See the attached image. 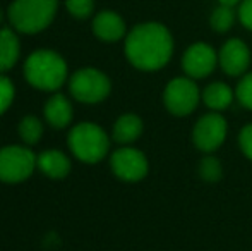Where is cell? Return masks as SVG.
<instances>
[{
  "instance_id": "6da1fadb",
  "label": "cell",
  "mask_w": 252,
  "mask_h": 251,
  "mask_svg": "<svg viewBox=\"0 0 252 251\" xmlns=\"http://www.w3.org/2000/svg\"><path fill=\"white\" fill-rule=\"evenodd\" d=\"M173 54L170 31L159 23L137 24L126 40V55L141 71H158L165 67Z\"/></svg>"
},
{
  "instance_id": "7a4b0ae2",
  "label": "cell",
  "mask_w": 252,
  "mask_h": 251,
  "mask_svg": "<svg viewBox=\"0 0 252 251\" xmlns=\"http://www.w3.org/2000/svg\"><path fill=\"white\" fill-rule=\"evenodd\" d=\"M30 84L45 91L59 90L67 76L65 61L52 50H38L31 54L24 66Z\"/></svg>"
},
{
  "instance_id": "3957f363",
  "label": "cell",
  "mask_w": 252,
  "mask_h": 251,
  "mask_svg": "<svg viewBox=\"0 0 252 251\" xmlns=\"http://www.w3.org/2000/svg\"><path fill=\"white\" fill-rule=\"evenodd\" d=\"M59 0H14L9 7V19L21 33L43 31L53 21Z\"/></svg>"
},
{
  "instance_id": "277c9868",
  "label": "cell",
  "mask_w": 252,
  "mask_h": 251,
  "mask_svg": "<svg viewBox=\"0 0 252 251\" xmlns=\"http://www.w3.org/2000/svg\"><path fill=\"white\" fill-rule=\"evenodd\" d=\"M69 146L79 160L86 162V164H96L106 155L110 141L100 126L83 122L70 131Z\"/></svg>"
},
{
  "instance_id": "5b68a950",
  "label": "cell",
  "mask_w": 252,
  "mask_h": 251,
  "mask_svg": "<svg viewBox=\"0 0 252 251\" xmlns=\"http://www.w3.org/2000/svg\"><path fill=\"white\" fill-rule=\"evenodd\" d=\"M201 100V93L192 77H175L165 86L163 104L170 114L177 117H186L196 110Z\"/></svg>"
},
{
  "instance_id": "8992f818",
  "label": "cell",
  "mask_w": 252,
  "mask_h": 251,
  "mask_svg": "<svg viewBox=\"0 0 252 251\" xmlns=\"http://www.w3.org/2000/svg\"><path fill=\"white\" fill-rule=\"evenodd\" d=\"M74 98L83 104H98L110 93V79L98 69H81L70 79Z\"/></svg>"
},
{
  "instance_id": "52a82bcc",
  "label": "cell",
  "mask_w": 252,
  "mask_h": 251,
  "mask_svg": "<svg viewBox=\"0 0 252 251\" xmlns=\"http://www.w3.org/2000/svg\"><path fill=\"white\" fill-rule=\"evenodd\" d=\"M36 157L23 146H7L0 150V181L21 182L33 174Z\"/></svg>"
},
{
  "instance_id": "ba28073f",
  "label": "cell",
  "mask_w": 252,
  "mask_h": 251,
  "mask_svg": "<svg viewBox=\"0 0 252 251\" xmlns=\"http://www.w3.org/2000/svg\"><path fill=\"white\" fill-rule=\"evenodd\" d=\"M228 124L220 112H209L199 117L192 129V143L204 153L218 150L226 140Z\"/></svg>"
},
{
  "instance_id": "9c48e42d",
  "label": "cell",
  "mask_w": 252,
  "mask_h": 251,
  "mask_svg": "<svg viewBox=\"0 0 252 251\" xmlns=\"http://www.w3.org/2000/svg\"><path fill=\"white\" fill-rule=\"evenodd\" d=\"M112 171L117 178L127 182L141 181L148 174V160L143 151L136 148L124 146L112 155Z\"/></svg>"
},
{
  "instance_id": "30bf717a",
  "label": "cell",
  "mask_w": 252,
  "mask_h": 251,
  "mask_svg": "<svg viewBox=\"0 0 252 251\" xmlns=\"http://www.w3.org/2000/svg\"><path fill=\"white\" fill-rule=\"evenodd\" d=\"M218 64V54L208 43H194L186 50L182 59V67L186 74L192 79H202L215 71Z\"/></svg>"
},
{
  "instance_id": "8fae6325",
  "label": "cell",
  "mask_w": 252,
  "mask_h": 251,
  "mask_svg": "<svg viewBox=\"0 0 252 251\" xmlns=\"http://www.w3.org/2000/svg\"><path fill=\"white\" fill-rule=\"evenodd\" d=\"M218 64L228 76H242L249 69L251 64L249 47L242 40H239V38H232L220 50Z\"/></svg>"
},
{
  "instance_id": "7c38bea8",
  "label": "cell",
  "mask_w": 252,
  "mask_h": 251,
  "mask_svg": "<svg viewBox=\"0 0 252 251\" xmlns=\"http://www.w3.org/2000/svg\"><path fill=\"white\" fill-rule=\"evenodd\" d=\"M93 31L103 41H117L126 35V23L119 14L103 10L93 21Z\"/></svg>"
},
{
  "instance_id": "4fadbf2b",
  "label": "cell",
  "mask_w": 252,
  "mask_h": 251,
  "mask_svg": "<svg viewBox=\"0 0 252 251\" xmlns=\"http://www.w3.org/2000/svg\"><path fill=\"white\" fill-rule=\"evenodd\" d=\"M233 98H235V91L221 81H215V83L208 84L201 93V100L213 112H221L228 108L233 104Z\"/></svg>"
},
{
  "instance_id": "5bb4252c",
  "label": "cell",
  "mask_w": 252,
  "mask_h": 251,
  "mask_svg": "<svg viewBox=\"0 0 252 251\" xmlns=\"http://www.w3.org/2000/svg\"><path fill=\"white\" fill-rule=\"evenodd\" d=\"M36 164L43 174H47L48 178H53V179L65 178L70 171L69 158H67L62 151H57V150L43 151V153L36 158Z\"/></svg>"
},
{
  "instance_id": "9a60e30c",
  "label": "cell",
  "mask_w": 252,
  "mask_h": 251,
  "mask_svg": "<svg viewBox=\"0 0 252 251\" xmlns=\"http://www.w3.org/2000/svg\"><path fill=\"white\" fill-rule=\"evenodd\" d=\"M45 117L55 129H62L72 119V105L63 95H55L45 105Z\"/></svg>"
},
{
  "instance_id": "2e32d148",
  "label": "cell",
  "mask_w": 252,
  "mask_h": 251,
  "mask_svg": "<svg viewBox=\"0 0 252 251\" xmlns=\"http://www.w3.org/2000/svg\"><path fill=\"white\" fill-rule=\"evenodd\" d=\"M143 133V121L136 114H124L113 126V140L120 144L136 141Z\"/></svg>"
},
{
  "instance_id": "e0dca14e",
  "label": "cell",
  "mask_w": 252,
  "mask_h": 251,
  "mask_svg": "<svg viewBox=\"0 0 252 251\" xmlns=\"http://www.w3.org/2000/svg\"><path fill=\"white\" fill-rule=\"evenodd\" d=\"M19 59V40L10 30H0V72L9 71Z\"/></svg>"
},
{
  "instance_id": "ac0fdd59",
  "label": "cell",
  "mask_w": 252,
  "mask_h": 251,
  "mask_svg": "<svg viewBox=\"0 0 252 251\" xmlns=\"http://www.w3.org/2000/svg\"><path fill=\"white\" fill-rule=\"evenodd\" d=\"M209 21H211V28L215 31H218V33H226V31L233 26V23H235V10H233V7L221 5V3H220V7H216V9L213 10L211 19Z\"/></svg>"
},
{
  "instance_id": "d6986e66",
  "label": "cell",
  "mask_w": 252,
  "mask_h": 251,
  "mask_svg": "<svg viewBox=\"0 0 252 251\" xmlns=\"http://www.w3.org/2000/svg\"><path fill=\"white\" fill-rule=\"evenodd\" d=\"M19 134L24 143L36 144L38 140L41 138V134H43V126H41V122L34 115H28V117H24L19 122Z\"/></svg>"
},
{
  "instance_id": "ffe728a7",
  "label": "cell",
  "mask_w": 252,
  "mask_h": 251,
  "mask_svg": "<svg viewBox=\"0 0 252 251\" xmlns=\"http://www.w3.org/2000/svg\"><path fill=\"white\" fill-rule=\"evenodd\" d=\"M199 176L206 182H218L223 176L221 162L216 157H211V155L204 157L199 164Z\"/></svg>"
},
{
  "instance_id": "44dd1931",
  "label": "cell",
  "mask_w": 252,
  "mask_h": 251,
  "mask_svg": "<svg viewBox=\"0 0 252 251\" xmlns=\"http://www.w3.org/2000/svg\"><path fill=\"white\" fill-rule=\"evenodd\" d=\"M235 97H237V100L240 102L242 107L252 110V72L244 74L242 79L239 81Z\"/></svg>"
},
{
  "instance_id": "7402d4cb",
  "label": "cell",
  "mask_w": 252,
  "mask_h": 251,
  "mask_svg": "<svg viewBox=\"0 0 252 251\" xmlns=\"http://www.w3.org/2000/svg\"><path fill=\"white\" fill-rule=\"evenodd\" d=\"M67 10L77 19H86L93 12L94 2L93 0H65Z\"/></svg>"
},
{
  "instance_id": "603a6c76",
  "label": "cell",
  "mask_w": 252,
  "mask_h": 251,
  "mask_svg": "<svg viewBox=\"0 0 252 251\" xmlns=\"http://www.w3.org/2000/svg\"><path fill=\"white\" fill-rule=\"evenodd\" d=\"M14 100V86L5 76H0V115L10 107Z\"/></svg>"
},
{
  "instance_id": "cb8c5ba5",
  "label": "cell",
  "mask_w": 252,
  "mask_h": 251,
  "mask_svg": "<svg viewBox=\"0 0 252 251\" xmlns=\"http://www.w3.org/2000/svg\"><path fill=\"white\" fill-rule=\"evenodd\" d=\"M239 144H240V150L244 151L249 160H252V124H247L242 127L239 134Z\"/></svg>"
},
{
  "instance_id": "d4e9b609",
  "label": "cell",
  "mask_w": 252,
  "mask_h": 251,
  "mask_svg": "<svg viewBox=\"0 0 252 251\" xmlns=\"http://www.w3.org/2000/svg\"><path fill=\"white\" fill-rule=\"evenodd\" d=\"M239 19L247 30L252 31V0H244L239 9Z\"/></svg>"
},
{
  "instance_id": "484cf974",
  "label": "cell",
  "mask_w": 252,
  "mask_h": 251,
  "mask_svg": "<svg viewBox=\"0 0 252 251\" xmlns=\"http://www.w3.org/2000/svg\"><path fill=\"white\" fill-rule=\"evenodd\" d=\"M239 2H240V0H220V3H221V5H230V7H235Z\"/></svg>"
},
{
  "instance_id": "4316f807",
  "label": "cell",
  "mask_w": 252,
  "mask_h": 251,
  "mask_svg": "<svg viewBox=\"0 0 252 251\" xmlns=\"http://www.w3.org/2000/svg\"><path fill=\"white\" fill-rule=\"evenodd\" d=\"M0 23H2V10H0Z\"/></svg>"
}]
</instances>
